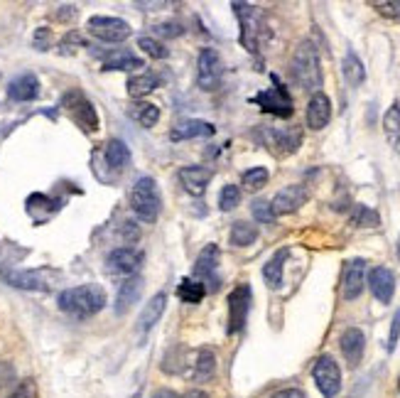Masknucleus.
Listing matches in <instances>:
<instances>
[{
    "mask_svg": "<svg viewBox=\"0 0 400 398\" xmlns=\"http://www.w3.org/2000/svg\"><path fill=\"white\" fill-rule=\"evenodd\" d=\"M307 197H309V192L304 185H290V187H285V190L277 192L275 199L270 202V207H273L275 217L277 214H292L307 202Z\"/></svg>",
    "mask_w": 400,
    "mask_h": 398,
    "instance_id": "13",
    "label": "nucleus"
},
{
    "mask_svg": "<svg viewBox=\"0 0 400 398\" xmlns=\"http://www.w3.org/2000/svg\"><path fill=\"white\" fill-rule=\"evenodd\" d=\"M314 384L322 391L324 398H334L342 391V372H339L337 362L332 357H319L312 369Z\"/></svg>",
    "mask_w": 400,
    "mask_h": 398,
    "instance_id": "6",
    "label": "nucleus"
},
{
    "mask_svg": "<svg viewBox=\"0 0 400 398\" xmlns=\"http://www.w3.org/2000/svg\"><path fill=\"white\" fill-rule=\"evenodd\" d=\"M37 93H40V81L35 74H20L8 86V96L13 101H32V98H37Z\"/></svg>",
    "mask_w": 400,
    "mask_h": 398,
    "instance_id": "21",
    "label": "nucleus"
},
{
    "mask_svg": "<svg viewBox=\"0 0 400 398\" xmlns=\"http://www.w3.org/2000/svg\"><path fill=\"white\" fill-rule=\"evenodd\" d=\"M253 101L258 103L263 111L275 113V116H282V118H287V116L292 113V98H290V93H287V88L280 86V84L268 88V91H260Z\"/></svg>",
    "mask_w": 400,
    "mask_h": 398,
    "instance_id": "10",
    "label": "nucleus"
},
{
    "mask_svg": "<svg viewBox=\"0 0 400 398\" xmlns=\"http://www.w3.org/2000/svg\"><path fill=\"white\" fill-rule=\"evenodd\" d=\"M238 202H241V190H238L236 185H226L224 190H221V195H219L221 212H231V209H236Z\"/></svg>",
    "mask_w": 400,
    "mask_h": 398,
    "instance_id": "35",
    "label": "nucleus"
},
{
    "mask_svg": "<svg viewBox=\"0 0 400 398\" xmlns=\"http://www.w3.org/2000/svg\"><path fill=\"white\" fill-rule=\"evenodd\" d=\"M165 305H168V295H165V292H158V295H155L153 300H150L148 305L143 307L140 320H138L143 332L153 330L155 325H158V320L163 317V312H165Z\"/></svg>",
    "mask_w": 400,
    "mask_h": 398,
    "instance_id": "24",
    "label": "nucleus"
},
{
    "mask_svg": "<svg viewBox=\"0 0 400 398\" xmlns=\"http://www.w3.org/2000/svg\"><path fill=\"white\" fill-rule=\"evenodd\" d=\"M374 8L383 18H400V0H376Z\"/></svg>",
    "mask_w": 400,
    "mask_h": 398,
    "instance_id": "39",
    "label": "nucleus"
},
{
    "mask_svg": "<svg viewBox=\"0 0 400 398\" xmlns=\"http://www.w3.org/2000/svg\"><path fill=\"white\" fill-rule=\"evenodd\" d=\"M258 239V229L248 221H236L231 226V243L233 246H251Z\"/></svg>",
    "mask_w": 400,
    "mask_h": 398,
    "instance_id": "33",
    "label": "nucleus"
},
{
    "mask_svg": "<svg viewBox=\"0 0 400 398\" xmlns=\"http://www.w3.org/2000/svg\"><path fill=\"white\" fill-rule=\"evenodd\" d=\"M214 126L209 123V121H182V123H177L175 128L170 131V141L180 143V141H190V138H211L214 136Z\"/></svg>",
    "mask_w": 400,
    "mask_h": 398,
    "instance_id": "20",
    "label": "nucleus"
},
{
    "mask_svg": "<svg viewBox=\"0 0 400 398\" xmlns=\"http://www.w3.org/2000/svg\"><path fill=\"white\" fill-rule=\"evenodd\" d=\"M13 374H15V372L8 367V364H3V362H0V386H5V384H8V381L13 379Z\"/></svg>",
    "mask_w": 400,
    "mask_h": 398,
    "instance_id": "44",
    "label": "nucleus"
},
{
    "mask_svg": "<svg viewBox=\"0 0 400 398\" xmlns=\"http://www.w3.org/2000/svg\"><path fill=\"white\" fill-rule=\"evenodd\" d=\"M177 295H180L182 302H190V305H197V302L204 300V295H207V285L199 283L197 278H185L177 287Z\"/></svg>",
    "mask_w": 400,
    "mask_h": 398,
    "instance_id": "29",
    "label": "nucleus"
},
{
    "mask_svg": "<svg viewBox=\"0 0 400 398\" xmlns=\"http://www.w3.org/2000/svg\"><path fill=\"white\" fill-rule=\"evenodd\" d=\"M8 398H37V386L35 381H22L18 389L13 391Z\"/></svg>",
    "mask_w": 400,
    "mask_h": 398,
    "instance_id": "40",
    "label": "nucleus"
},
{
    "mask_svg": "<svg viewBox=\"0 0 400 398\" xmlns=\"http://www.w3.org/2000/svg\"><path fill=\"white\" fill-rule=\"evenodd\" d=\"M383 131H386L388 143L393 146V150H400V106L393 103L391 108L383 116Z\"/></svg>",
    "mask_w": 400,
    "mask_h": 398,
    "instance_id": "28",
    "label": "nucleus"
},
{
    "mask_svg": "<svg viewBox=\"0 0 400 398\" xmlns=\"http://www.w3.org/2000/svg\"><path fill=\"white\" fill-rule=\"evenodd\" d=\"M138 66H143V59L135 57V54H130L128 49H116V52H111L108 57H106L103 62V69L106 71H120V69H138Z\"/></svg>",
    "mask_w": 400,
    "mask_h": 398,
    "instance_id": "26",
    "label": "nucleus"
},
{
    "mask_svg": "<svg viewBox=\"0 0 400 398\" xmlns=\"http://www.w3.org/2000/svg\"><path fill=\"white\" fill-rule=\"evenodd\" d=\"M35 47L37 49H47L49 47V30H37V35H35Z\"/></svg>",
    "mask_w": 400,
    "mask_h": 398,
    "instance_id": "42",
    "label": "nucleus"
},
{
    "mask_svg": "<svg viewBox=\"0 0 400 398\" xmlns=\"http://www.w3.org/2000/svg\"><path fill=\"white\" fill-rule=\"evenodd\" d=\"M268 170L265 168H253V170H248V173H243V187H246L248 192H258V190H263L265 185H268Z\"/></svg>",
    "mask_w": 400,
    "mask_h": 398,
    "instance_id": "34",
    "label": "nucleus"
},
{
    "mask_svg": "<svg viewBox=\"0 0 400 398\" xmlns=\"http://www.w3.org/2000/svg\"><path fill=\"white\" fill-rule=\"evenodd\" d=\"M155 398H182V394H175V391H158Z\"/></svg>",
    "mask_w": 400,
    "mask_h": 398,
    "instance_id": "46",
    "label": "nucleus"
},
{
    "mask_svg": "<svg viewBox=\"0 0 400 398\" xmlns=\"http://www.w3.org/2000/svg\"><path fill=\"white\" fill-rule=\"evenodd\" d=\"M130 118H135L143 128H153V126L160 121V108L155 106V103L140 101V103H135V106L130 108Z\"/></svg>",
    "mask_w": 400,
    "mask_h": 398,
    "instance_id": "31",
    "label": "nucleus"
},
{
    "mask_svg": "<svg viewBox=\"0 0 400 398\" xmlns=\"http://www.w3.org/2000/svg\"><path fill=\"white\" fill-rule=\"evenodd\" d=\"M180 182L190 195L202 197L207 192L209 182H211V170L204 168V165H194V168H182L180 170Z\"/></svg>",
    "mask_w": 400,
    "mask_h": 398,
    "instance_id": "18",
    "label": "nucleus"
},
{
    "mask_svg": "<svg viewBox=\"0 0 400 398\" xmlns=\"http://www.w3.org/2000/svg\"><path fill=\"white\" fill-rule=\"evenodd\" d=\"M329 118H332L329 96L322 91L312 93V98H309V103H307V126L312 131H322L327 123H329Z\"/></svg>",
    "mask_w": 400,
    "mask_h": 398,
    "instance_id": "17",
    "label": "nucleus"
},
{
    "mask_svg": "<svg viewBox=\"0 0 400 398\" xmlns=\"http://www.w3.org/2000/svg\"><path fill=\"white\" fill-rule=\"evenodd\" d=\"M106 163L113 170H123L125 165L130 163V150H128V146L123 141L113 138V141L106 143Z\"/></svg>",
    "mask_w": 400,
    "mask_h": 398,
    "instance_id": "25",
    "label": "nucleus"
},
{
    "mask_svg": "<svg viewBox=\"0 0 400 398\" xmlns=\"http://www.w3.org/2000/svg\"><path fill=\"white\" fill-rule=\"evenodd\" d=\"M182 398H209V396L199 389H192V391H187V394H182Z\"/></svg>",
    "mask_w": 400,
    "mask_h": 398,
    "instance_id": "45",
    "label": "nucleus"
},
{
    "mask_svg": "<svg viewBox=\"0 0 400 398\" xmlns=\"http://www.w3.org/2000/svg\"><path fill=\"white\" fill-rule=\"evenodd\" d=\"M364 280H366V261L361 258H354L344 265V280H342V292L347 300H357L364 290Z\"/></svg>",
    "mask_w": 400,
    "mask_h": 398,
    "instance_id": "15",
    "label": "nucleus"
},
{
    "mask_svg": "<svg viewBox=\"0 0 400 398\" xmlns=\"http://www.w3.org/2000/svg\"><path fill=\"white\" fill-rule=\"evenodd\" d=\"M88 32L93 37H98L101 42H123L130 37L133 27L120 18H106V15H96L88 20Z\"/></svg>",
    "mask_w": 400,
    "mask_h": 398,
    "instance_id": "7",
    "label": "nucleus"
},
{
    "mask_svg": "<svg viewBox=\"0 0 400 398\" xmlns=\"http://www.w3.org/2000/svg\"><path fill=\"white\" fill-rule=\"evenodd\" d=\"M352 221H354V224H357V226H379V224H381L379 214H376L374 209L364 207V204H359V207H354Z\"/></svg>",
    "mask_w": 400,
    "mask_h": 398,
    "instance_id": "36",
    "label": "nucleus"
},
{
    "mask_svg": "<svg viewBox=\"0 0 400 398\" xmlns=\"http://www.w3.org/2000/svg\"><path fill=\"white\" fill-rule=\"evenodd\" d=\"M130 207H133V212L138 214V219H143L145 224H153V221L158 219L163 199H160V190L153 177H140V180L133 185Z\"/></svg>",
    "mask_w": 400,
    "mask_h": 398,
    "instance_id": "3",
    "label": "nucleus"
},
{
    "mask_svg": "<svg viewBox=\"0 0 400 398\" xmlns=\"http://www.w3.org/2000/svg\"><path fill=\"white\" fill-rule=\"evenodd\" d=\"M364 347H366V340H364V332L361 330L349 327L342 335V354L347 357V362L352 364V367H357V364L361 362V357H364Z\"/></svg>",
    "mask_w": 400,
    "mask_h": 398,
    "instance_id": "22",
    "label": "nucleus"
},
{
    "mask_svg": "<svg viewBox=\"0 0 400 398\" xmlns=\"http://www.w3.org/2000/svg\"><path fill=\"white\" fill-rule=\"evenodd\" d=\"M292 76L302 88L307 91H319L322 86V69H319V54L312 42H302L292 57Z\"/></svg>",
    "mask_w": 400,
    "mask_h": 398,
    "instance_id": "2",
    "label": "nucleus"
},
{
    "mask_svg": "<svg viewBox=\"0 0 400 398\" xmlns=\"http://www.w3.org/2000/svg\"><path fill=\"white\" fill-rule=\"evenodd\" d=\"M369 287H371V292H374L379 302H391L393 292H396V275H393L386 265H379V268L371 270Z\"/></svg>",
    "mask_w": 400,
    "mask_h": 398,
    "instance_id": "16",
    "label": "nucleus"
},
{
    "mask_svg": "<svg viewBox=\"0 0 400 398\" xmlns=\"http://www.w3.org/2000/svg\"><path fill=\"white\" fill-rule=\"evenodd\" d=\"M248 310H251V287L243 283L233 287L229 295V335H236V332L243 330Z\"/></svg>",
    "mask_w": 400,
    "mask_h": 398,
    "instance_id": "8",
    "label": "nucleus"
},
{
    "mask_svg": "<svg viewBox=\"0 0 400 398\" xmlns=\"http://www.w3.org/2000/svg\"><path fill=\"white\" fill-rule=\"evenodd\" d=\"M398 391H400V379H398Z\"/></svg>",
    "mask_w": 400,
    "mask_h": 398,
    "instance_id": "47",
    "label": "nucleus"
},
{
    "mask_svg": "<svg viewBox=\"0 0 400 398\" xmlns=\"http://www.w3.org/2000/svg\"><path fill=\"white\" fill-rule=\"evenodd\" d=\"M216 265H219V246L216 243H209V246L202 248L197 263H194V278L211 280V290L219 287V278H216Z\"/></svg>",
    "mask_w": 400,
    "mask_h": 398,
    "instance_id": "14",
    "label": "nucleus"
},
{
    "mask_svg": "<svg viewBox=\"0 0 400 398\" xmlns=\"http://www.w3.org/2000/svg\"><path fill=\"white\" fill-rule=\"evenodd\" d=\"M140 292H143V280L138 278H128L123 285H120L118 290V297H116V312L118 315H125L128 310L135 305L138 300H140Z\"/></svg>",
    "mask_w": 400,
    "mask_h": 398,
    "instance_id": "23",
    "label": "nucleus"
},
{
    "mask_svg": "<svg viewBox=\"0 0 400 398\" xmlns=\"http://www.w3.org/2000/svg\"><path fill=\"white\" fill-rule=\"evenodd\" d=\"M344 76H347V81L352 86H361V84H364V79H366L364 64H361V59L354 52H349L347 57H344Z\"/></svg>",
    "mask_w": 400,
    "mask_h": 398,
    "instance_id": "32",
    "label": "nucleus"
},
{
    "mask_svg": "<svg viewBox=\"0 0 400 398\" xmlns=\"http://www.w3.org/2000/svg\"><path fill=\"white\" fill-rule=\"evenodd\" d=\"M287 256H290V251H287V248H280V251H277L275 256L265 263L263 278H265V283H268L270 287H280V283H282V265H285Z\"/></svg>",
    "mask_w": 400,
    "mask_h": 398,
    "instance_id": "27",
    "label": "nucleus"
},
{
    "mask_svg": "<svg viewBox=\"0 0 400 398\" xmlns=\"http://www.w3.org/2000/svg\"><path fill=\"white\" fill-rule=\"evenodd\" d=\"M233 10H236L238 20H241V42L246 49L255 52L260 42V35H263V13H260L255 5H246V3H233Z\"/></svg>",
    "mask_w": 400,
    "mask_h": 398,
    "instance_id": "4",
    "label": "nucleus"
},
{
    "mask_svg": "<svg viewBox=\"0 0 400 398\" xmlns=\"http://www.w3.org/2000/svg\"><path fill=\"white\" fill-rule=\"evenodd\" d=\"M221 79H224V62H221L219 52L216 49H204L199 54L197 62V84L204 91H214L219 88Z\"/></svg>",
    "mask_w": 400,
    "mask_h": 398,
    "instance_id": "5",
    "label": "nucleus"
},
{
    "mask_svg": "<svg viewBox=\"0 0 400 398\" xmlns=\"http://www.w3.org/2000/svg\"><path fill=\"white\" fill-rule=\"evenodd\" d=\"M251 212H253L255 221H260V224H273V221H275L273 207H270V202H265V199H258V202H253Z\"/></svg>",
    "mask_w": 400,
    "mask_h": 398,
    "instance_id": "38",
    "label": "nucleus"
},
{
    "mask_svg": "<svg viewBox=\"0 0 400 398\" xmlns=\"http://www.w3.org/2000/svg\"><path fill=\"white\" fill-rule=\"evenodd\" d=\"M143 265V253L133 251V248H116L108 256V270L113 275H123V278H135V273Z\"/></svg>",
    "mask_w": 400,
    "mask_h": 398,
    "instance_id": "11",
    "label": "nucleus"
},
{
    "mask_svg": "<svg viewBox=\"0 0 400 398\" xmlns=\"http://www.w3.org/2000/svg\"><path fill=\"white\" fill-rule=\"evenodd\" d=\"M270 398H307V396H304V391H299V389H282Z\"/></svg>",
    "mask_w": 400,
    "mask_h": 398,
    "instance_id": "43",
    "label": "nucleus"
},
{
    "mask_svg": "<svg viewBox=\"0 0 400 398\" xmlns=\"http://www.w3.org/2000/svg\"><path fill=\"white\" fill-rule=\"evenodd\" d=\"M398 337H400V310L396 312V317H393V325H391V337H388V352L396 349Z\"/></svg>",
    "mask_w": 400,
    "mask_h": 398,
    "instance_id": "41",
    "label": "nucleus"
},
{
    "mask_svg": "<svg viewBox=\"0 0 400 398\" xmlns=\"http://www.w3.org/2000/svg\"><path fill=\"white\" fill-rule=\"evenodd\" d=\"M160 86V79L158 74H140V76H133V79H128V93H130L133 98H143L148 96L150 91H155V88Z\"/></svg>",
    "mask_w": 400,
    "mask_h": 398,
    "instance_id": "30",
    "label": "nucleus"
},
{
    "mask_svg": "<svg viewBox=\"0 0 400 398\" xmlns=\"http://www.w3.org/2000/svg\"><path fill=\"white\" fill-rule=\"evenodd\" d=\"M106 292L98 285H76L69 290L59 292V310L71 315L74 320H88L103 310Z\"/></svg>",
    "mask_w": 400,
    "mask_h": 398,
    "instance_id": "1",
    "label": "nucleus"
},
{
    "mask_svg": "<svg viewBox=\"0 0 400 398\" xmlns=\"http://www.w3.org/2000/svg\"><path fill=\"white\" fill-rule=\"evenodd\" d=\"M3 278L13 287H22V290H47L49 287L44 270H5Z\"/></svg>",
    "mask_w": 400,
    "mask_h": 398,
    "instance_id": "19",
    "label": "nucleus"
},
{
    "mask_svg": "<svg viewBox=\"0 0 400 398\" xmlns=\"http://www.w3.org/2000/svg\"><path fill=\"white\" fill-rule=\"evenodd\" d=\"M64 106H66V111H69L71 118H74L84 131H91L93 133V131L98 128L96 111H93V106L86 101L84 96H81V93H71V96H66L64 98Z\"/></svg>",
    "mask_w": 400,
    "mask_h": 398,
    "instance_id": "12",
    "label": "nucleus"
},
{
    "mask_svg": "<svg viewBox=\"0 0 400 398\" xmlns=\"http://www.w3.org/2000/svg\"><path fill=\"white\" fill-rule=\"evenodd\" d=\"M138 44H140L143 52L150 54L153 59H165V57H168V47H165L163 42L153 40V37H140V40H138Z\"/></svg>",
    "mask_w": 400,
    "mask_h": 398,
    "instance_id": "37",
    "label": "nucleus"
},
{
    "mask_svg": "<svg viewBox=\"0 0 400 398\" xmlns=\"http://www.w3.org/2000/svg\"><path fill=\"white\" fill-rule=\"evenodd\" d=\"M216 372V357L214 352L207 349V347H202V349L192 352L185 357V369H182V374L190 376L194 381H209L211 376Z\"/></svg>",
    "mask_w": 400,
    "mask_h": 398,
    "instance_id": "9",
    "label": "nucleus"
}]
</instances>
